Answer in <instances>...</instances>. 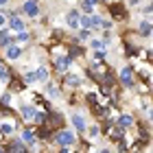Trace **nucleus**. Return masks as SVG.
Segmentation results:
<instances>
[{"label":"nucleus","instance_id":"nucleus-12","mask_svg":"<svg viewBox=\"0 0 153 153\" xmlns=\"http://www.w3.org/2000/svg\"><path fill=\"white\" fill-rule=\"evenodd\" d=\"M37 136L42 138V140H48V138H51V127H46V125L42 123L39 129H37Z\"/></svg>","mask_w":153,"mask_h":153},{"label":"nucleus","instance_id":"nucleus-18","mask_svg":"<svg viewBox=\"0 0 153 153\" xmlns=\"http://www.w3.org/2000/svg\"><path fill=\"white\" fill-rule=\"evenodd\" d=\"M0 79H2V81L9 79V72H7V64H4L2 59H0Z\"/></svg>","mask_w":153,"mask_h":153},{"label":"nucleus","instance_id":"nucleus-16","mask_svg":"<svg viewBox=\"0 0 153 153\" xmlns=\"http://www.w3.org/2000/svg\"><path fill=\"white\" fill-rule=\"evenodd\" d=\"M64 81L68 83V85H79V83H81V79H79V76H74V74H66Z\"/></svg>","mask_w":153,"mask_h":153},{"label":"nucleus","instance_id":"nucleus-35","mask_svg":"<svg viewBox=\"0 0 153 153\" xmlns=\"http://www.w3.org/2000/svg\"><path fill=\"white\" fill-rule=\"evenodd\" d=\"M4 24V16H0V26H2Z\"/></svg>","mask_w":153,"mask_h":153},{"label":"nucleus","instance_id":"nucleus-39","mask_svg":"<svg viewBox=\"0 0 153 153\" xmlns=\"http://www.w3.org/2000/svg\"><path fill=\"white\" fill-rule=\"evenodd\" d=\"M151 35H153V31H151Z\"/></svg>","mask_w":153,"mask_h":153},{"label":"nucleus","instance_id":"nucleus-15","mask_svg":"<svg viewBox=\"0 0 153 153\" xmlns=\"http://www.w3.org/2000/svg\"><path fill=\"white\" fill-rule=\"evenodd\" d=\"M118 125H120L123 129L125 127H131V125H134V118H131V116H120V118H118Z\"/></svg>","mask_w":153,"mask_h":153},{"label":"nucleus","instance_id":"nucleus-29","mask_svg":"<svg viewBox=\"0 0 153 153\" xmlns=\"http://www.w3.org/2000/svg\"><path fill=\"white\" fill-rule=\"evenodd\" d=\"M37 79V72H26L24 74V81H35Z\"/></svg>","mask_w":153,"mask_h":153},{"label":"nucleus","instance_id":"nucleus-36","mask_svg":"<svg viewBox=\"0 0 153 153\" xmlns=\"http://www.w3.org/2000/svg\"><path fill=\"white\" fill-rule=\"evenodd\" d=\"M88 2H92V4H96V2H99V0H88Z\"/></svg>","mask_w":153,"mask_h":153},{"label":"nucleus","instance_id":"nucleus-27","mask_svg":"<svg viewBox=\"0 0 153 153\" xmlns=\"http://www.w3.org/2000/svg\"><path fill=\"white\" fill-rule=\"evenodd\" d=\"M92 7H94V4L88 2V0H83V2H81V9H83V11H92Z\"/></svg>","mask_w":153,"mask_h":153},{"label":"nucleus","instance_id":"nucleus-25","mask_svg":"<svg viewBox=\"0 0 153 153\" xmlns=\"http://www.w3.org/2000/svg\"><path fill=\"white\" fill-rule=\"evenodd\" d=\"M79 55H83V51H81V48H76V46H72L70 48V57H79Z\"/></svg>","mask_w":153,"mask_h":153},{"label":"nucleus","instance_id":"nucleus-22","mask_svg":"<svg viewBox=\"0 0 153 153\" xmlns=\"http://www.w3.org/2000/svg\"><path fill=\"white\" fill-rule=\"evenodd\" d=\"M37 79L39 81H46L48 79V70H46V68H39V70H37Z\"/></svg>","mask_w":153,"mask_h":153},{"label":"nucleus","instance_id":"nucleus-5","mask_svg":"<svg viewBox=\"0 0 153 153\" xmlns=\"http://www.w3.org/2000/svg\"><path fill=\"white\" fill-rule=\"evenodd\" d=\"M55 66H57V70H59L61 74H64V72L68 70V68H70V57H59Z\"/></svg>","mask_w":153,"mask_h":153},{"label":"nucleus","instance_id":"nucleus-23","mask_svg":"<svg viewBox=\"0 0 153 153\" xmlns=\"http://www.w3.org/2000/svg\"><path fill=\"white\" fill-rule=\"evenodd\" d=\"M0 131H2V134H11L13 131V123H4L2 127H0Z\"/></svg>","mask_w":153,"mask_h":153},{"label":"nucleus","instance_id":"nucleus-30","mask_svg":"<svg viewBox=\"0 0 153 153\" xmlns=\"http://www.w3.org/2000/svg\"><path fill=\"white\" fill-rule=\"evenodd\" d=\"M48 94H51V96H59V90H57V85H48Z\"/></svg>","mask_w":153,"mask_h":153},{"label":"nucleus","instance_id":"nucleus-24","mask_svg":"<svg viewBox=\"0 0 153 153\" xmlns=\"http://www.w3.org/2000/svg\"><path fill=\"white\" fill-rule=\"evenodd\" d=\"M18 42H29V33H24V31H18Z\"/></svg>","mask_w":153,"mask_h":153},{"label":"nucleus","instance_id":"nucleus-9","mask_svg":"<svg viewBox=\"0 0 153 153\" xmlns=\"http://www.w3.org/2000/svg\"><path fill=\"white\" fill-rule=\"evenodd\" d=\"M109 136H112V140H123L125 131H123L120 125H118V127H109Z\"/></svg>","mask_w":153,"mask_h":153},{"label":"nucleus","instance_id":"nucleus-38","mask_svg":"<svg viewBox=\"0 0 153 153\" xmlns=\"http://www.w3.org/2000/svg\"><path fill=\"white\" fill-rule=\"evenodd\" d=\"M151 9H153V2H151V7H149V11H151Z\"/></svg>","mask_w":153,"mask_h":153},{"label":"nucleus","instance_id":"nucleus-31","mask_svg":"<svg viewBox=\"0 0 153 153\" xmlns=\"http://www.w3.org/2000/svg\"><path fill=\"white\" fill-rule=\"evenodd\" d=\"M85 99H88V103H92V105H96V101H99V96H96V94H88Z\"/></svg>","mask_w":153,"mask_h":153},{"label":"nucleus","instance_id":"nucleus-11","mask_svg":"<svg viewBox=\"0 0 153 153\" xmlns=\"http://www.w3.org/2000/svg\"><path fill=\"white\" fill-rule=\"evenodd\" d=\"M72 123H74V127L79 129V131H85V120H83V116L72 114Z\"/></svg>","mask_w":153,"mask_h":153},{"label":"nucleus","instance_id":"nucleus-8","mask_svg":"<svg viewBox=\"0 0 153 153\" xmlns=\"http://www.w3.org/2000/svg\"><path fill=\"white\" fill-rule=\"evenodd\" d=\"M20 53H22V51H20L18 46H13V44H11V46H7V53H4V55H7V59H18V57H20Z\"/></svg>","mask_w":153,"mask_h":153},{"label":"nucleus","instance_id":"nucleus-14","mask_svg":"<svg viewBox=\"0 0 153 153\" xmlns=\"http://www.w3.org/2000/svg\"><path fill=\"white\" fill-rule=\"evenodd\" d=\"M22 116L26 118V120H33V116H35V107H33V105H24L22 107Z\"/></svg>","mask_w":153,"mask_h":153},{"label":"nucleus","instance_id":"nucleus-2","mask_svg":"<svg viewBox=\"0 0 153 153\" xmlns=\"http://www.w3.org/2000/svg\"><path fill=\"white\" fill-rule=\"evenodd\" d=\"M120 81L127 88H134V72H131V68H123L120 70Z\"/></svg>","mask_w":153,"mask_h":153},{"label":"nucleus","instance_id":"nucleus-34","mask_svg":"<svg viewBox=\"0 0 153 153\" xmlns=\"http://www.w3.org/2000/svg\"><path fill=\"white\" fill-rule=\"evenodd\" d=\"M90 136H92V138L99 136V127H92V129H90Z\"/></svg>","mask_w":153,"mask_h":153},{"label":"nucleus","instance_id":"nucleus-6","mask_svg":"<svg viewBox=\"0 0 153 153\" xmlns=\"http://www.w3.org/2000/svg\"><path fill=\"white\" fill-rule=\"evenodd\" d=\"M22 142L29 144V147H33V144H35V134H33L31 129H24L22 131Z\"/></svg>","mask_w":153,"mask_h":153},{"label":"nucleus","instance_id":"nucleus-3","mask_svg":"<svg viewBox=\"0 0 153 153\" xmlns=\"http://www.w3.org/2000/svg\"><path fill=\"white\" fill-rule=\"evenodd\" d=\"M24 11H26L29 18H37V13H39L37 2H35V0H26V2H24Z\"/></svg>","mask_w":153,"mask_h":153},{"label":"nucleus","instance_id":"nucleus-10","mask_svg":"<svg viewBox=\"0 0 153 153\" xmlns=\"http://www.w3.org/2000/svg\"><path fill=\"white\" fill-rule=\"evenodd\" d=\"M138 33H140L142 37H149L151 35V24L144 20V22H140V26H138Z\"/></svg>","mask_w":153,"mask_h":153},{"label":"nucleus","instance_id":"nucleus-21","mask_svg":"<svg viewBox=\"0 0 153 153\" xmlns=\"http://www.w3.org/2000/svg\"><path fill=\"white\" fill-rule=\"evenodd\" d=\"M90 24H92L94 29H99V26H103V20L99 16H90Z\"/></svg>","mask_w":153,"mask_h":153},{"label":"nucleus","instance_id":"nucleus-33","mask_svg":"<svg viewBox=\"0 0 153 153\" xmlns=\"http://www.w3.org/2000/svg\"><path fill=\"white\" fill-rule=\"evenodd\" d=\"M92 46H94V48H103V42H99V39H92Z\"/></svg>","mask_w":153,"mask_h":153},{"label":"nucleus","instance_id":"nucleus-28","mask_svg":"<svg viewBox=\"0 0 153 153\" xmlns=\"http://www.w3.org/2000/svg\"><path fill=\"white\" fill-rule=\"evenodd\" d=\"M125 53H127V55H136V48L127 42V44H125Z\"/></svg>","mask_w":153,"mask_h":153},{"label":"nucleus","instance_id":"nucleus-37","mask_svg":"<svg viewBox=\"0 0 153 153\" xmlns=\"http://www.w3.org/2000/svg\"><path fill=\"white\" fill-rule=\"evenodd\" d=\"M4 2H7V0H0V4H4Z\"/></svg>","mask_w":153,"mask_h":153},{"label":"nucleus","instance_id":"nucleus-26","mask_svg":"<svg viewBox=\"0 0 153 153\" xmlns=\"http://www.w3.org/2000/svg\"><path fill=\"white\" fill-rule=\"evenodd\" d=\"M88 37H90V31H88V29H83V31L79 33V42H85Z\"/></svg>","mask_w":153,"mask_h":153},{"label":"nucleus","instance_id":"nucleus-4","mask_svg":"<svg viewBox=\"0 0 153 153\" xmlns=\"http://www.w3.org/2000/svg\"><path fill=\"white\" fill-rule=\"evenodd\" d=\"M109 9H112V16H114L116 20H125V18H127V11H125L123 4H112Z\"/></svg>","mask_w":153,"mask_h":153},{"label":"nucleus","instance_id":"nucleus-7","mask_svg":"<svg viewBox=\"0 0 153 153\" xmlns=\"http://www.w3.org/2000/svg\"><path fill=\"white\" fill-rule=\"evenodd\" d=\"M68 26H70V29H76V26H79V11L68 13Z\"/></svg>","mask_w":153,"mask_h":153},{"label":"nucleus","instance_id":"nucleus-13","mask_svg":"<svg viewBox=\"0 0 153 153\" xmlns=\"http://www.w3.org/2000/svg\"><path fill=\"white\" fill-rule=\"evenodd\" d=\"M9 26H11L13 31H24V22L20 18H11L9 20Z\"/></svg>","mask_w":153,"mask_h":153},{"label":"nucleus","instance_id":"nucleus-20","mask_svg":"<svg viewBox=\"0 0 153 153\" xmlns=\"http://www.w3.org/2000/svg\"><path fill=\"white\" fill-rule=\"evenodd\" d=\"M7 151H26V147L20 144V142H11L9 147H7Z\"/></svg>","mask_w":153,"mask_h":153},{"label":"nucleus","instance_id":"nucleus-32","mask_svg":"<svg viewBox=\"0 0 153 153\" xmlns=\"http://www.w3.org/2000/svg\"><path fill=\"white\" fill-rule=\"evenodd\" d=\"M81 24L85 26V29H90V26H92V24H90V16H83L81 18Z\"/></svg>","mask_w":153,"mask_h":153},{"label":"nucleus","instance_id":"nucleus-1","mask_svg":"<svg viewBox=\"0 0 153 153\" xmlns=\"http://www.w3.org/2000/svg\"><path fill=\"white\" fill-rule=\"evenodd\" d=\"M55 140H57V144H61V147H70V144L74 142V134H72V131L61 129L59 134L55 136Z\"/></svg>","mask_w":153,"mask_h":153},{"label":"nucleus","instance_id":"nucleus-19","mask_svg":"<svg viewBox=\"0 0 153 153\" xmlns=\"http://www.w3.org/2000/svg\"><path fill=\"white\" fill-rule=\"evenodd\" d=\"M11 90H16V92H20V90H24V83L20 79H11Z\"/></svg>","mask_w":153,"mask_h":153},{"label":"nucleus","instance_id":"nucleus-17","mask_svg":"<svg viewBox=\"0 0 153 153\" xmlns=\"http://www.w3.org/2000/svg\"><path fill=\"white\" fill-rule=\"evenodd\" d=\"M9 42H13V37H11L7 31H0V44H2V46H7Z\"/></svg>","mask_w":153,"mask_h":153}]
</instances>
